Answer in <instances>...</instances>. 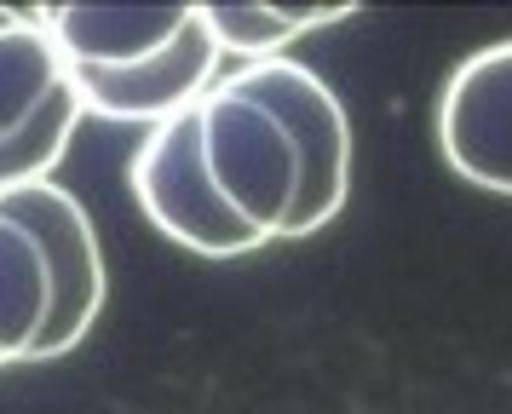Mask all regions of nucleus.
I'll return each mask as SVG.
<instances>
[{
    "label": "nucleus",
    "instance_id": "f257e3e1",
    "mask_svg": "<svg viewBox=\"0 0 512 414\" xmlns=\"http://www.w3.org/2000/svg\"><path fill=\"white\" fill-rule=\"evenodd\" d=\"M196 138H202V167L219 202L265 242L288 236V219L300 202V150L277 115L219 75L196 98Z\"/></svg>",
    "mask_w": 512,
    "mask_h": 414
},
{
    "label": "nucleus",
    "instance_id": "f03ea898",
    "mask_svg": "<svg viewBox=\"0 0 512 414\" xmlns=\"http://www.w3.org/2000/svg\"><path fill=\"white\" fill-rule=\"evenodd\" d=\"M225 81L259 98L300 150V202H294L288 236H311V230L334 225L351 196V121L340 92L294 58H259V64L231 69Z\"/></svg>",
    "mask_w": 512,
    "mask_h": 414
},
{
    "label": "nucleus",
    "instance_id": "7ed1b4c3",
    "mask_svg": "<svg viewBox=\"0 0 512 414\" xmlns=\"http://www.w3.org/2000/svg\"><path fill=\"white\" fill-rule=\"evenodd\" d=\"M127 184L139 196L144 219L162 230L167 242L202 253V259H242V253L265 248V236H254L208 184L196 110L173 115V121H162L139 138V150L127 161Z\"/></svg>",
    "mask_w": 512,
    "mask_h": 414
},
{
    "label": "nucleus",
    "instance_id": "20e7f679",
    "mask_svg": "<svg viewBox=\"0 0 512 414\" xmlns=\"http://www.w3.org/2000/svg\"><path fill=\"white\" fill-rule=\"evenodd\" d=\"M0 213H12L18 225L41 242L52 271V334H47V363L64 357L87 340L93 317L104 311V253H98V230L87 207L75 202L58 179L6 190Z\"/></svg>",
    "mask_w": 512,
    "mask_h": 414
},
{
    "label": "nucleus",
    "instance_id": "39448f33",
    "mask_svg": "<svg viewBox=\"0 0 512 414\" xmlns=\"http://www.w3.org/2000/svg\"><path fill=\"white\" fill-rule=\"evenodd\" d=\"M438 144L466 184L512 196V41L455 64L438 98Z\"/></svg>",
    "mask_w": 512,
    "mask_h": 414
},
{
    "label": "nucleus",
    "instance_id": "423d86ee",
    "mask_svg": "<svg viewBox=\"0 0 512 414\" xmlns=\"http://www.w3.org/2000/svg\"><path fill=\"white\" fill-rule=\"evenodd\" d=\"M219 64L225 52L213 41L208 18L196 6V18L179 41L144 58L133 69H70L75 92H81V115H98V121H133V127H162L173 115L196 110V98L219 81Z\"/></svg>",
    "mask_w": 512,
    "mask_h": 414
},
{
    "label": "nucleus",
    "instance_id": "0eeeda50",
    "mask_svg": "<svg viewBox=\"0 0 512 414\" xmlns=\"http://www.w3.org/2000/svg\"><path fill=\"white\" fill-rule=\"evenodd\" d=\"M196 6H41L47 29L70 69H133L179 41Z\"/></svg>",
    "mask_w": 512,
    "mask_h": 414
},
{
    "label": "nucleus",
    "instance_id": "6e6552de",
    "mask_svg": "<svg viewBox=\"0 0 512 414\" xmlns=\"http://www.w3.org/2000/svg\"><path fill=\"white\" fill-rule=\"evenodd\" d=\"M64 98H75L70 64H64L58 41L35 23V12L0 23V144L29 133Z\"/></svg>",
    "mask_w": 512,
    "mask_h": 414
},
{
    "label": "nucleus",
    "instance_id": "1a4fd4ad",
    "mask_svg": "<svg viewBox=\"0 0 512 414\" xmlns=\"http://www.w3.org/2000/svg\"><path fill=\"white\" fill-rule=\"evenodd\" d=\"M47 334H52L47 253L12 213H0V368L47 363Z\"/></svg>",
    "mask_w": 512,
    "mask_h": 414
},
{
    "label": "nucleus",
    "instance_id": "9d476101",
    "mask_svg": "<svg viewBox=\"0 0 512 414\" xmlns=\"http://www.w3.org/2000/svg\"><path fill=\"white\" fill-rule=\"evenodd\" d=\"M357 6H202L219 52L231 58H282V46L300 41V35H317V29H334L346 23Z\"/></svg>",
    "mask_w": 512,
    "mask_h": 414
},
{
    "label": "nucleus",
    "instance_id": "9b49d317",
    "mask_svg": "<svg viewBox=\"0 0 512 414\" xmlns=\"http://www.w3.org/2000/svg\"><path fill=\"white\" fill-rule=\"evenodd\" d=\"M12 18H18V12H12V6H0V23H12Z\"/></svg>",
    "mask_w": 512,
    "mask_h": 414
}]
</instances>
